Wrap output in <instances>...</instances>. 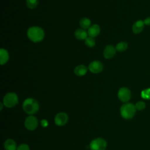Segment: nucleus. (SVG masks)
Listing matches in <instances>:
<instances>
[{"label": "nucleus", "mask_w": 150, "mask_h": 150, "mask_svg": "<svg viewBox=\"0 0 150 150\" xmlns=\"http://www.w3.org/2000/svg\"><path fill=\"white\" fill-rule=\"evenodd\" d=\"M27 36L32 42L36 43L43 39L45 33L41 28L39 26H32L28 29Z\"/></svg>", "instance_id": "obj_1"}, {"label": "nucleus", "mask_w": 150, "mask_h": 150, "mask_svg": "<svg viewBox=\"0 0 150 150\" xmlns=\"http://www.w3.org/2000/svg\"><path fill=\"white\" fill-rule=\"evenodd\" d=\"M22 108L26 114L32 115L39 110V105L38 102L34 98H28L23 101Z\"/></svg>", "instance_id": "obj_2"}, {"label": "nucleus", "mask_w": 150, "mask_h": 150, "mask_svg": "<svg viewBox=\"0 0 150 150\" xmlns=\"http://www.w3.org/2000/svg\"><path fill=\"white\" fill-rule=\"evenodd\" d=\"M136 110L135 105L130 103H126L121 105L120 114L122 118L126 120H129L134 117L136 113Z\"/></svg>", "instance_id": "obj_3"}, {"label": "nucleus", "mask_w": 150, "mask_h": 150, "mask_svg": "<svg viewBox=\"0 0 150 150\" xmlns=\"http://www.w3.org/2000/svg\"><path fill=\"white\" fill-rule=\"evenodd\" d=\"M18 103V97L14 93H7L3 98V104L8 108L15 107Z\"/></svg>", "instance_id": "obj_4"}, {"label": "nucleus", "mask_w": 150, "mask_h": 150, "mask_svg": "<svg viewBox=\"0 0 150 150\" xmlns=\"http://www.w3.org/2000/svg\"><path fill=\"white\" fill-rule=\"evenodd\" d=\"M89 146L91 150H105L107 142L102 138H97L91 142Z\"/></svg>", "instance_id": "obj_5"}, {"label": "nucleus", "mask_w": 150, "mask_h": 150, "mask_svg": "<svg viewBox=\"0 0 150 150\" xmlns=\"http://www.w3.org/2000/svg\"><path fill=\"white\" fill-rule=\"evenodd\" d=\"M131 97L130 90L127 87H121L118 92V97L120 101L124 103L128 102Z\"/></svg>", "instance_id": "obj_6"}, {"label": "nucleus", "mask_w": 150, "mask_h": 150, "mask_svg": "<svg viewBox=\"0 0 150 150\" xmlns=\"http://www.w3.org/2000/svg\"><path fill=\"white\" fill-rule=\"evenodd\" d=\"M38 125V121L37 118L33 116L30 115L26 118L25 121V126L26 129L30 131L35 130Z\"/></svg>", "instance_id": "obj_7"}, {"label": "nucleus", "mask_w": 150, "mask_h": 150, "mask_svg": "<svg viewBox=\"0 0 150 150\" xmlns=\"http://www.w3.org/2000/svg\"><path fill=\"white\" fill-rule=\"evenodd\" d=\"M88 69L93 73H99L103 70V64L98 60H94L89 64Z\"/></svg>", "instance_id": "obj_8"}, {"label": "nucleus", "mask_w": 150, "mask_h": 150, "mask_svg": "<svg viewBox=\"0 0 150 150\" xmlns=\"http://www.w3.org/2000/svg\"><path fill=\"white\" fill-rule=\"evenodd\" d=\"M68 121V115L63 112H59L54 118V123L58 126H63L65 125Z\"/></svg>", "instance_id": "obj_9"}, {"label": "nucleus", "mask_w": 150, "mask_h": 150, "mask_svg": "<svg viewBox=\"0 0 150 150\" xmlns=\"http://www.w3.org/2000/svg\"><path fill=\"white\" fill-rule=\"evenodd\" d=\"M116 49L112 45H107L103 52V56L107 59H111L114 56L116 53Z\"/></svg>", "instance_id": "obj_10"}, {"label": "nucleus", "mask_w": 150, "mask_h": 150, "mask_svg": "<svg viewBox=\"0 0 150 150\" xmlns=\"http://www.w3.org/2000/svg\"><path fill=\"white\" fill-rule=\"evenodd\" d=\"M144 25L145 24L144 23V21L142 20H138L136 21L132 25V32L135 34L141 33L144 29Z\"/></svg>", "instance_id": "obj_11"}, {"label": "nucleus", "mask_w": 150, "mask_h": 150, "mask_svg": "<svg viewBox=\"0 0 150 150\" xmlns=\"http://www.w3.org/2000/svg\"><path fill=\"white\" fill-rule=\"evenodd\" d=\"M100 32V28L97 24H94L91 26L87 31L88 35L92 38H94L98 36Z\"/></svg>", "instance_id": "obj_12"}, {"label": "nucleus", "mask_w": 150, "mask_h": 150, "mask_svg": "<svg viewBox=\"0 0 150 150\" xmlns=\"http://www.w3.org/2000/svg\"><path fill=\"white\" fill-rule=\"evenodd\" d=\"M88 33L83 29H77L74 32V36L78 40H85L87 38Z\"/></svg>", "instance_id": "obj_13"}, {"label": "nucleus", "mask_w": 150, "mask_h": 150, "mask_svg": "<svg viewBox=\"0 0 150 150\" xmlns=\"http://www.w3.org/2000/svg\"><path fill=\"white\" fill-rule=\"evenodd\" d=\"M87 67L83 64L79 65L76 66L74 70V73L75 74L79 76H82L85 75L87 72Z\"/></svg>", "instance_id": "obj_14"}, {"label": "nucleus", "mask_w": 150, "mask_h": 150, "mask_svg": "<svg viewBox=\"0 0 150 150\" xmlns=\"http://www.w3.org/2000/svg\"><path fill=\"white\" fill-rule=\"evenodd\" d=\"M4 148L6 150H16V144L12 139H8L4 142Z\"/></svg>", "instance_id": "obj_15"}, {"label": "nucleus", "mask_w": 150, "mask_h": 150, "mask_svg": "<svg viewBox=\"0 0 150 150\" xmlns=\"http://www.w3.org/2000/svg\"><path fill=\"white\" fill-rule=\"evenodd\" d=\"M9 59V53L6 49H1L0 50V63L1 65L5 64Z\"/></svg>", "instance_id": "obj_16"}, {"label": "nucleus", "mask_w": 150, "mask_h": 150, "mask_svg": "<svg viewBox=\"0 0 150 150\" xmlns=\"http://www.w3.org/2000/svg\"><path fill=\"white\" fill-rule=\"evenodd\" d=\"M79 24L82 29L84 30L87 29H88L91 26V21L89 19L87 18H83L80 19Z\"/></svg>", "instance_id": "obj_17"}, {"label": "nucleus", "mask_w": 150, "mask_h": 150, "mask_svg": "<svg viewBox=\"0 0 150 150\" xmlns=\"http://www.w3.org/2000/svg\"><path fill=\"white\" fill-rule=\"evenodd\" d=\"M128 48V44L125 42H119L115 47V49L118 52H124Z\"/></svg>", "instance_id": "obj_18"}, {"label": "nucleus", "mask_w": 150, "mask_h": 150, "mask_svg": "<svg viewBox=\"0 0 150 150\" xmlns=\"http://www.w3.org/2000/svg\"><path fill=\"white\" fill-rule=\"evenodd\" d=\"M26 6L30 9H34L38 4V0H26Z\"/></svg>", "instance_id": "obj_19"}, {"label": "nucleus", "mask_w": 150, "mask_h": 150, "mask_svg": "<svg viewBox=\"0 0 150 150\" xmlns=\"http://www.w3.org/2000/svg\"><path fill=\"white\" fill-rule=\"evenodd\" d=\"M95 40L94 39V38L88 36L85 39V44L87 47H92L95 45Z\"/></svg>", "instance_id": "obj_20"}, {"label": "nucleus", "mask_w": 150, "mask_h": 150, "mask_svg": "<svg viewBox=\"0 0 150 150\" xmlns=\"http://www.w3.org/2000/svg\"><path fill=\"white\" fill-rule=\"evenodd\" d=\"M141 97L144 99L150 100V88L142 90L141 92Z\"/></svg>", "instance_id": "obj_21"}, {"label": "nucleus", "mask_w": 150, "mask_h": 150, "mask_svg": "<svg viewBox=\"0 0 150 150\" xmlns=\"http://www.w3.org/2000/svg\"><path fill=\"white\" fill-rule=\"evenodd\" d=\"M135 108L137 110H139V111H141L144 109H145V107H146V104L144 102V101H139L138 102H137L135 105Z\"/></svg>", "instance_id": "obj_22"}, {"label": "nucleus", "mask_w": 150, "mask_h": 150, "mask_svg": "<svg viewBox=\"0 0 150 150\" xmlns=\"http://www.w3.org/2000/svg\"><path fill=\"white\" fill-rule=\"evenodd\" d=\"M16 150H29V147L26 144H22L17 147Z\"/></svg>", "instance_id": "obj_23"}, {"label": "nucleus", "mask_w": 150, "mask_h": 150, "mask_svg": "<svg viewBox=\"0 0 150 150\" xmlns=\"http://www.w3.org/2000/svg\"><path fill=\"white\" fill-rule=\"evenodd\" d=\"M144 23L145 25L150 26V17H147L144 21Z\"/></svg>", "instance_id": "obj_24"}, {"label": "nucleus", "mask_w": 150, "mask_h": 150, "mask_svg": "<svg viewBox=\"0 0 150 150\" xmlns=\"http://www.w3.org/2000/svg\"><path fill=\"white\" fill-rule=\"evenodd\" d=\"M41 125L43 127H46L48 125V122L46 120H42L41 121Z\"/></svg>", "instance_id": "obj_25"}, {"label": "nucleus", "mask_w": 150, "mask_h": 150, "mask_svg": "<svg viewBox=\"0 0 150 150\" xmlns=\"http://www.w3.org/2000/svg\"><path fill=\"white\" fill-rule=\"evenodd\" d=\"M1 110L2 109V107H3V105H2V103H1Z\"/></svg>", "instance_id": "obj_26"}]
</instances>
